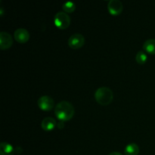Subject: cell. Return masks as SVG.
I'll return each mask as SVG.
<instances>
[{
    "instance_id": "cell-16",
    "label": "cell",
    "mask_w": 155,
    "mask_h": 155,
    "mask_svg": "<svg viewBox=\"0 0 155 155\" xmlns=\"http://www.w3.org/2000/svg\"><path fill=\"white\" fill-rule=\"evenodd\" d=\"M108 155H123V154H121V153L117 152V151H114V152L110 153V154H109Z\"/></svg>"
},
{
    "instance_id": "cell-1",
    "label": "cell",
    "mask_w": 155,
    "mask_h": 155,
    "mask_svg": "<svg viewBox=\"0 0 155 155\" xmlns=\"http://www.w3.org/2000/svg\"><path fill=\"white\" fill-rule=\"evenodd\" d=\"M54 114L60 121H68L72 119L75 114L74 107L67 101H60L54 107Z\"/></svg>"
},
{
    "instance_id": "cell-13",
    "label": "cell",
    "mask_w": 155,
    "mask_h": 155,
    "mask_svg": "<svg viewBox=\"0 0 155 155\" xmlns=\"http://www.w3.org/2000/svg\"><path fill=\"white\" fill-rule=\"evenodd\" d=\"M62 8L65 13H73L76 9V5L73 2H66L62 6Z\"/></svg>"
},
{
    "instance_id": "cell-14",
    "label": "cell",
    "mask_w": 155,
    "mask_h": 155,
    "mask_svg": "<svg viewBox=\"0 0 155 155\" xmlns=\"http://www.w3.org/2000/svg\"><path fill=\"white\" fill-rule=\"evenodd\" d=\"M136 60L139 64H144L146 63L147 60H148V56H147L146 53L144 52L143 51H139L136 54Z\"/></svg>"
},
{
    "instance_id": "cell-15",
    "label": "cell",
    "mask_w": 155,
    "mask_h": 155,
    "mask_svg": "<svg viewBox=\"0 0 155 155\" xmlns=\"http://www.w3.org/2000/svg\"><path fill=\"white\" fill-rule=\"evenodd\" d=\"M57 127H58V129H63L64 127V121H59L57 124Z\"/></svg>"
},
{
    "instance_id": "cell-4",
    "label": "cell",
    "mask_w": 155,
    "mask_h": 155,
    "mask_svg": "<svg viewBox=\"0 0 155 155\" xmlns=\"http://www.w3.org/2000/svg\"><path fill=\"white\" fill-rule=\"evenodd\" d=\"M37 104L41 110L49 111L54 108V101L51 97L48 95H42L38 99Z\"/></svg>"
},
{
    "instance_id": "cell-11",
    "label": "cell",
    "mask_w": 155,
    "mask_h": 155,
    "mask_svg": "<svg viewBox=\"0 0 155 155\" xmlns=\"http://www.w3.org/2000/svg\"><path fill=\"white\" fill-rule=\"evenodd\" d=\"M143 49L148 54H155V39H150L145 41L143 44Z\"/></svg>"
},
{
    "instance_id": "cell-3",
    "label": "cell",
    "mask_w": 155,
    "mask_h": 155,
    "mask_svg": "<svg viewBox=\"0 0 155 155\" xmlns=\"http://www.w3.org/2000/svg\"><path fill=\"white\" fill-rule=\"evenodd\" d=\"M54 23L58 28L61 30L67 29L71 24V18L65 12H58L54 18Z\"/></svg>"
},
{
    "instance_id": "cell-8",
    "label": "cell",
    "mask_w": 155,
    "mask_h": 155,
    "mask_svg": "<svg viewBox=\"0 0 155 155\" xmlns=\"http://www.w3.org/2000/svg\"><path fill=\"white\" fill-rule=\"evenodd\" d=\"M14 36L17 42L20 43H26L30 39V33L26 29L20 28L15 30Z\"/></svg>"
},
{
    "instance_id": "cell-12",
    "label": "cell",
    "mask_w": 155,
    "mask_h": 155,
    "mask_svg": "<svg viewBox=\"0 0 155 155\" xmlns=\"http://www.w3.org/2000/svg\"><path fill=\"white\" fill-rule=\"evenodd\" d=\"M124 153L126 155H138L139 153V147L136 143L129 144L126 146Z\"/></svg>"
},
{
    "instance_id": "cell-10",
    "label": "cell",
    "mask_w": 155,
    "mask_h": 155,
    "mask_svg": "<svg viewBox=\"0 0 155 155\" xmlns=\"http://www.w3.org/2000/svg\"><path fill=\"white\" fill-rule=\"evenodd\" d=\"M15 149L11 144L7 142H1L0 144V155H14Z\"/></svg>"
},
{
    "instance_id": "cell-2",
    "label": "cell",
    "mask_w": 155,
    "mask_h": 155,
    "mask_svg": "<svg viewBox=\"0 0 155 155\" xmlns=\"http://www.w3.org/2000/svg\"><path fill=\"white\" fill-rule=\"evenodd\" d=\"M95 101L101 105H108L113 101L114 93L109 88L101 87L95 91Z\"/></svg>"
},
{
    "instance_id": "cell-5",
    "label": "cell",
    "mask_w": 155,
    "mask_h": 155,
    "mask_svg": "<svg viewBox=\"0 0 155 155\" xmlns=\"http://www.w3.org/2000/svg\"><path fill=\"white\" fill-rule=\"evenodd\" d=\"M85 44L84 36L80 33L73 34L68 39V45L72 49H79Z\"/></svg>"
},
{
    "instance_id": "cell-9",
    "label": "cell",
    "mask_w": 155,
    "mask_h": 155,
    "mask_svg": "<svg viewBox=\"0 0 155 155\" xmlns=\"http://www.w3.org/2000/svg\"><path fill=\"white\" fill-rule=\"evenodd\" d=\"M57 126V123L56 120L52 117H45V119L42 120V123H41V127L45 131H51V130H54V127Z\"/></svg>"
},
{
    "instance_id": "cell-7",
    "label": "cell",
    "mask_w": 155,
    "mask_h": 155,
    "mask_svg": "<svg viewBox=\"0 0 155 155\" xmlns=\"http://www.w3.org/2000/svg\"><path fill=\"white\" fill-rule=\"evenodd\" d=\"M13 45V39L11 34L7 32L0 33V48L2 50L9 49Z\"/></svg>"
},
{
    "instance_id": "cell-6",
    "label": "cell",
    "mask_w": 155,
    "mask_h": 155,
    "mask_svg": "<svg viewBox=\"0 0 155 155\" xmlns=\"http://www.w3.org/2000/svg\"><path fill=\"white\" fill-rule=\"evenodd\" d=\"M107 9L110 15H119L124 10L123 3L119 0H110L107 4Z\"/></svg>"
}]
</instances>
